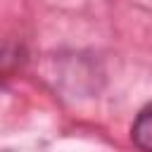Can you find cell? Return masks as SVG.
Masks as SVG:
<instances>
[{
    "instance_id": "obj_1",
    "label": "cell",
    "mask_w": 152,
    "mask_h": 152,
    "mask_svg": "<svg viewBox=\"0 0 152 152\" xmlns=\"http://www.w3.org/2000/svg\"><path fill=\"white\" fill-rule=\"evenodd\" d=\"M131 138H133L138 150L152 152V102L145 104L138 112V116L133 121V128H131Z\"/></svg>"
},
{
    "instance_id": "obj_2",
    "label": "cell",
    "mask_w": 152,
    "mask_h": 152,
    "mask_svg": "<svg viewBox=\"0 0 152 152\" xmlns=\"http://www.w3.org/2000/svg\"><path fill=\"white\" fill-rule=\"evenodd\" d=\"M21 62V52L19 50H0V81L2 78H7L14 69H17V64Z\"/></svg>"
}]
</instances>
